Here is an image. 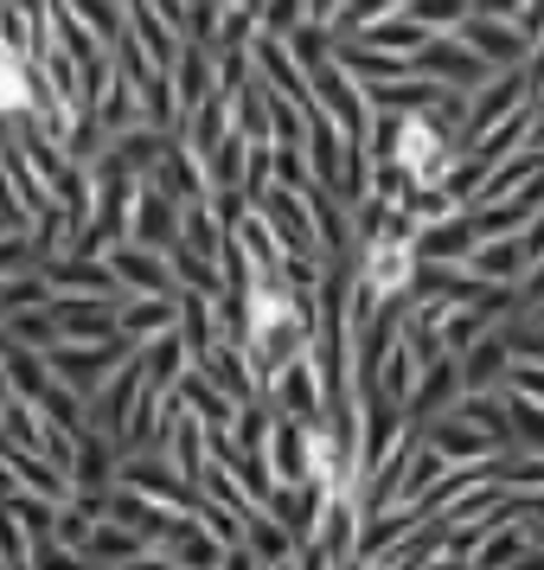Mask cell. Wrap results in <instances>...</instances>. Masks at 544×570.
<instances>
[{"instance_id": "obj_12", "label": "cell", "mask_w": 544, "mask_h": 570, "mask_svg": "<svg viewBox=\"0 0 544 570\" xmlns=\"http://www.w3.org/2000/svg\"><path fill=\"white\" fill-rule=\"evenodd\" d=\"M404 7H411V13H416L429 32H448V27L467 13V0H404Z\"/></svg>"}, {"instance_id": "obj_10", "label": "cell", "mask_w": 544, "mask_h": 570, "mask_svg": "<svg viewBox=\"0 0 544 570\" xmlns=\"http://www.w3.org/2000/svg\"><path fill=\"white\" fill-rule=\"evenodd\" d=\"M65 13H71L97 46H116V39H122V0H65Z\"/></svg>"}, {"instance_id": "obj_13", "label": "cell", "mask_w": 544, "mask_h": 570, "mask_svg": "<svg viewBox=\"0 0 544 570\" xmlns=\"http://www.w3.org/2000/svg\"><path fill=\"white\" fill-rule=\"evenodd\" d=\"M27 263H39V257H32V244H27V237L0 232V283H7V276H20Z\"/></svg>"}, {"instance_id": "obj_2", "label": "cell", "mask_w": 544, "mask_h": 570, "mask_svg": "<svg viewBox=\"0 0 544 570\" xmlns=\"http://www.w3.org/2000/svg\"><path fill=\"white\" fill-rule=\"evenodd\" d=\"M411 71H416V78L448 83V90H462V97H474V90H481V83L493 78V71H487V65H481L474 52H467L455 32H436V39H429V46H423V52L411 58Z\"/></svg>"}, {"instance_id": "obj_3", "label": "cell", "mask_w": 544, "mask_h": 570, "mask_svg": "<svg viewBox=\"0 0 544 570\" xmlns=\"http://www.w3.org/2000/svg\"><path fill=\"white\" fill-rule=\"evenodd\" d=\"M39 65L27 58V46L0 39V129H27L32 104H39Z\"/></svg>"}, {"instance_id": "obj_7", "label": "cell", "mask_w": 544, "mask_h": 570, "mask_svg": "<svg viewBox=\"0 0 544 570\" xmlns=\"http://www.w3.org/2000/svg\"><path fill=\"white\" fill-rule=\"evenodd\" d=\"M109 269H116V283L135 288V295H174V269L160 250H141V244H116L109 250Z\"/></svg>"}, {"instance_id": "obj_6", "label": "cell", "mask_w": 544, "mask_h": 570, "mask_svg": "<svg viewBox=\"0 0 544 570\" xmlns=\"http://www.w3.org/2000/svg\"><path fill=\"white\" fill-rule=\"evenodd\" d=\"M353 39H359V46H372V52L416 58L423 46H429V39H436V32L423 27V20H416L411 7H390V13H378V20H365V27L353 32Z\"/></svg>"}, {"instance_id": "obj_14", "label": "cell", "mask_w": 544, "mask_h": 570, "mask_svg": "<svg viewBox=\"0 0 544 570\" xmlns=\"http://www.w3.org/2000/svg\"><path fill=\"white\" fill-rule=\"evenodd\" d=\"M525 148H538L544 155V109H532V122H525Z\"/></svg>"}, {"instance_id": "obj_5", "label": "cell", "mask_w": 544, "mask_h": 570, "mask_svg": "<svg viewBox=\"0 0 544 570\" xmlns=\"http://www.w3.org/2000/svg\"><path fill=\"white\" fill-rule=\"evenodd\" d=\"M122 244H141V250H167L180 244V199H167L155 180L135 186V206H129V237Z\"/></svg>"}, {"instance_id": "obj_8", "label": "cell", "mask_w": 544, "mask_h": 570, "mask_svg": "<svg viewBox=\"0 0 544 570\" xmlns=\"http://www.w3.org/2000/svg\"><path fill=\"white\" fill-rule=\"evenodd\" d=\"M167 78H174V109H199L211 97V78H218V71H211V52L206 46H180V58H174V71H167Z\"/></svg>"}, {"instance_id": "obj_11", "label": "cell", "mask_w": 544, "mask_h": 570, "mask_svg": "<svg viewBox=\"0 0 544 570\" xmlns=\"http://www.w3.org/2000/svg\"><path fill=\"white\" fill-rule=\"evenodd\" d=\"M301 20H308V0H257V32L269 39H288Z\"/></svg>"}, {"instance_id": "obj_1", "label": "cell", "mask_w": 544, "mask_h": 570, "mask_svg": "<svg viewBox=\"0 0 544 570\" xmlns=\"http://www.w3.org/2000/svg\"><path fill=\"white\" fill-rule=\"evenodd\" d=\"M518 109H532V97H525V78H518V65L513 71H493L474 97H467L462 109V129H455V141H462V155L481 141V135H493L506 116H518Z\"/></svg>"}, {"instance_id": "obj_9", "label": "cell", "mask_w": 544, "mask_h": 570, "mask_svg": "<svg viewBox=\"0 0 544 570\" xmlns=\"http://www.w3.org/2000/svg\"><path fill=\"white\" fill-rule=\"evenodd\" d=\"M231 135L237 141H269V83L250 78L231 97Z\"/></svg>"}, {"instance_id": "obj_4", "label": "cell", "mask_w": 544, "mask_h": 570, "mask_svg": "<svg viewBox=\"0 0 544 570\" xmlns=\"http://www.w3.org/2000/svg\"><path fill=\"white\" fill-rule=\"evenodd\" d=\"M455 39H462L467 52L481 58V65H487V71H513L518 58H525V32L513 27V20H487V13H462V20H455Z\"/></svg>"}]
</instances>
